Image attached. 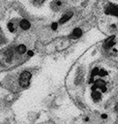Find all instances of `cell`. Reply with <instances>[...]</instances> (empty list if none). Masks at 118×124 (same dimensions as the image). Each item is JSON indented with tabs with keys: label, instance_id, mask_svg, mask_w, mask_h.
Wrapping results in <instances>:
<instances>
[{
	"label": "cell",
	"instance_id": "14",
	"mask_svg": "<svg viewBox=\"0 0 118 124\" xmlns=\"http://www.w3.org/2000/svg\"><path fill=\"white\" fill-rule=\"evenodd\" d=\"M27 53H28V55H29V56H33V55H34L33 51H29Z\"/></svg>",
	"mask_w": 118,
	"mask_h": 124
},
{
	"label": "cell",
	"instance_id": "2",
	"mask_svg": "<svg viewBox=\"0 0 118 124\" xmlns=\"http://www.w3.org/2000/svg\"><path fill=\"white\" fill-rule=\"evenodd\" d=\"M101 89L102 92H105L107 91V88H106V83L102 79H97L95 81L94 83V85L92 86V91H96V89Z\"/></svg>",
	"mask_w": 118,
	"mask_h": 124
},
{
	"label": "cell",
	"instance_id": "15",
	"mask_svg": "<svg viewBox=\"0 0 118 124\" xmlns=\"http://www.w3.org/2000/svg\"><path fill=\"white\" fill-rule=\"evenodd\" d=\"M101 117L103 118H107V115H102Z\"/></svg>",
	"mask_w": 118,
	"mask_h": 124
},
{
	"label": "cell",
	"instance_id": "13",
	"mask_svg": "<svg viewBox=\"0 0 118 124\" xmlns=\"http://www.w3.org/2000/svg\"><path fill=\"white\" fill-rule=\"evenodd\" d=\"M57 27H58V24H57L56 23H53L51 24V28H52V30H56L57 29Z\"/></svg>",
	"mask_w": 118,
	"mask_h": 124
},
{
	"label": "cell",
	"instance_id": "3",
	"mask_svg": "<svg viewBox=\"0 0 118 124\" xmlns=\"http://www.w3.org/2000/svg\"><path fill=\"white\" fill-rule=\"evenodd\" d=\"M105 14L114 15V16H118V6L117 5L111 4L109 7H107L105 10Z\"/></svg>",
	"mask_w": 118,
	"mask_h": 124
},
{
	"label": "cell",
	"instance_id": "7",
	"mask_svg": "<svg viewBox=\"0 0 118 124\" xmlns=\"http://www.w3.org/2000/svg\"><path fill=\"white\" fill-rule=\"evenodd\" d=\"M72 15H73V13L72 12H68V13H67V14H65L64 16H63L61 18H60V20H59V23H66L67 21H68L72 17Z\"/></svg>",
	"mask_w": 118,
	"mask_h": 124
},
{
	"label": "cell",
	"instance_id": "1",
	"mask_svg": "<svg viewBox=\"0 0 118 124\" xmlns=\"http://www.w3.org/2000/svg\"><path fill=\"white\" fill-rule=\"evenodd\" d=\"M31 78V74L29 71H23L19 77V82L20 86H23V87H26V86H29Z\"/></svg>",
	"mask_w": 118,
	"mask_h": 124
},
{
	"label": "cell",
	"instance_id": "12",
	"mask_svg": "<svg viewBox=\"0 0 118 124\" xmlns=\"http://www.w3.org/2000/svg\"><path fill=\"white\" fill-rule=\"evenodd\" d=\"M108 75V72L105 70H104V69H102V70H100L99 71V75L100 76H105Z\"/></svg>",
	"mask_w": 118,
	"mask_h": 124
},
{
	"label": "cell",
	"instance_id": "11",
	"mask_svg": "<svg viewBox=\"0 0 118 124\" xmlns=\"http://www.w3.org/2000/svg\"><path fill=\"white\" fill-rule=\"evenodd\" d=\"M7 28H8V30L10 31V32H14L15 31V27L12 23H9L8 24H7Z\"/></svg>",
	"mask_w": 118,
	"mask_h": 124
},
{
	"label": "cell",
	"instance_id": "5",
	"mask_svg": "<svg viewBox=\"0 0 118 124\" xmlns=\"http://www.w3.org/2000/svg\"><path fill=\"white\" fill-rule=\"evenodd\" d=\"M20 27L23 29V30H28L31 27V23H29V21L27 19H23L20 22Z\"/></svg>",
	"mask_w": 118,
	"mask_h": 124
},
{
	"label": "cell",
	"instance_id": "10",
	"mask_svg": "<svg viewBox=\"0 0 118 124\" xmlns=\"http://www.w3.org/2000/svg\"><path fill=\"white\" fill-rule=\"evenodd\" d=\"M99 71H100V70L98 69V67L94 68V69L93 70V71H92V74H91L92 78H93L94 76H96V75H99Z\"/></svg>",
	"mask_w": 118,
	"mask_h": 124
},
{
	"label": "cell",
	"instance_id": "8",
	"mask_svg": "<svg viewBox=\"0 0 118 124\" xmlns=\"http://www.w3.org/2000/svg\"><path fill=\"white\" fill-rule=\"evenodd\" d=\"M92 98H93V99L95 102H98L101 99V94L100 93V92L96 91H93V93H92Z\"/></svg>",
	"mask_w": 118,
	"mask_h": 124
},
{
	"label": "cell",
	"instance_id": "4",
	"mask_svg": "<svg viewBox=\"0 0 118 124\" xmlns=\"http://www.w3.org/2000/svg\"><path fill=\"white\" fill-rule=\"evenodd\" d=\"M82 35V31L80 28H76L74 31H72V33L71 34V38L72 39H78Z\"/></svg>",
	"mask_w": 118,
	"mask_h": 124
},
{
	"label": "cell",
	"instance_id": "9",
	"mask_svg": "<svg viewBox=\"0 0 118 124\" xmlns=\"http://www.w3.org/2000/svg\"><path fill=\"white\" fill-rule=\"evenodd\" d=\"M26 50H27V48H26V46H24V45H19L17 48V51L19 54H24Z\"/></svg>",
	"mask_w": 118,
	"mask_h": 124
},
{
	"label": "cell",
	"instance_id": "6",
	"mask_svg": "<svg viewBox=\"0 0 118 124\" xmlns=\"http://www.w3.org/2000/svg\"><path fill=\"white\" fill-rule=\"evenodd\" d=\"M113 39H114V36H112V37H110L109 39H107V40L105 41V43H104V46L105 47L106 49L110 48V47H112V46L115 44L114 41H113Z\"/></svg>",
	"mask_w": 118,
	"mask_h": 124
}]
</instances>
